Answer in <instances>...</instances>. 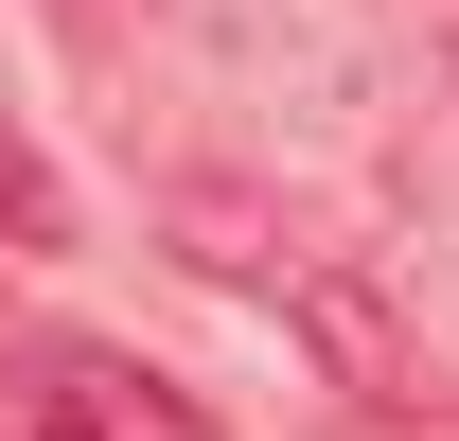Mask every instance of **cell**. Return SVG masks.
I'll use <instances>...</instances> for the list:
<instances>
[{"mask_svg":"<svg viewBox=\"0 0 459 441\" xmlns=\"http://www.w3.org/2000/svg\"><path fill=\"white\" fill-rule=\"evenodd\" d=\"M36 441H230V424H212L177 371L107 353V335H71V353H36Z\"/></svg>","mask_w":459,"mask_h":441,"instance_id":"obj_1","label":"cell"},{"mask_svg":"<svg viewBox=\"0 0 459 441\" xmlns=\"http://www.w3.org/2000/svg\"><path fill=\"white\" fill-rule=\"evenodd\" d=\"M265 318H283L300 353H318V371L353 388V406H406V388H424V353H406V318H389V300H371V282H336V265H318V247H300V265H283V300H265Z\"/></svg>","mask_w":459,"mask_h":441,"instance_id":"obj_2","label":"cell"},{"mask_svg":"<svg viewBox=\"0 0 459 441\" xmlns=\"http://www.w3.org/2000/svg\"><path fill=\"white\" fill-rule=\"evenodd\" d=\"M0 247H71V177L36 160L18 124H0Z\"/></svg>","mask_w":459,"mask_h":441,"instance_id":"obj_3","label":"cell"}]
</instances>
